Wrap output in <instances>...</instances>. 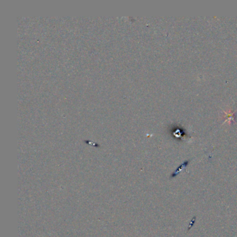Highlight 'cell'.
<instances>
[{
	"instance_id": "1",
	"label": "cell",
	"mask_w": 237,
	"mask_h": 237,
	"mask_svg": "<svg viewBox=\"0 0 237 237\" xmlns=\"http://www.w3.org/2000/svg\"><path fill=\"white\" fill-rule=\"evenodd\" d=\"M188 164H189V161H185V162L184 163V164H182V165L179 166V167L177 168V169L175 170V171H174V173H173V174L171 175V177H172V178H173V177H176L177 175L180 174L181 172L183 171L185 169V168L186 167V166H187Z\"/></svg>"
},
{
	"instance_id": "2",
	"label": "cell",
	"mask_w": 237,
	"mask_h": 237,
	"mask_svg": "<svg viewBox=\"0 0 237 237\" xmlns=\"http://www.w3.org/2000/svg\"><path fill=\"white\" fill-rule=\"evenodd\" d=\"M195 219H196V217H193V219L191 220V222H190V223H189V228H188V230H190V229H191V227H193V225H194V224H195Z\"/></svg>"
}]
</instances>
